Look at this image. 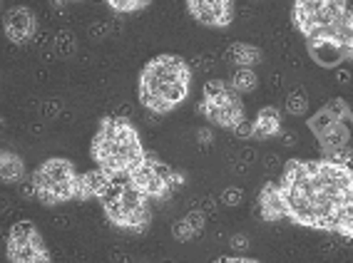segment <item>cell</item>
<instances>
[{"label": "cell", "mask_w": 353, "mask_h": 263, "mask_svg": "<svg viewBox=\"0 0 353 263\" xmlns=\"http://www.w3.org/2000/svg\"><path fill=\"white\" fill-rule=\"evenodd\" d=\"M134 187L147 196V199H167V196L184 184L182 171H174L164 162H159L157 154L147 151L145 162L130 171Z\"/></svg>", "instance_id": "obj_8"}, {"label": "cell", "mask_w": 353, "mask_h": 263, "mask_svg": "<svg viewBox=\"0 0 353 263\" xmlns=\"http://www.w3.org/2000/svg\"><path fill=\"white\" fill-rule=\"evenodd\" d=\"M227 60L234 67H256L264 60V52L252 43H232L227 48Z\"/></svg>", "instance_id": "obj_17"}, {"label": "cell", "mask_w": 353, "mask_h": 263, "mask_svg": "<svg viewBox=\"0 0 353 263\" xmlns=\"http://www.w3.org/2000/svg\"><path fill=\"white\" fill-rule=\"evenodd\" d=\"M219 261H227V263H252V261H256V258H246V256H224V258H219Z\"/></svg>", "instance_id": "obj_27"}, {"label": "cell", "mask_w": 353, "mask_h": 263, "mask_svg": "<svg viewBox=\"0 0 353 263\" xmlns=\"http://www.w3.org/2000/svg\"><path fill=\"white\" fill-rule=\"evenodd\" d=\"M351 187H353V174H351Z\"/></svg>", "instance_id": "obj_30"}, {"label": "cell", "mask_w": 353, "mask_h": 263, "mask_svg": "<svg viewBox=\"0 0 353 263\" xmlns=\"http://www.w3.org/2000/svg\"><path fill=\"white\" fill-rule=\"evenodd\" d=\"M348 139H351V129L346 122H336L328 129H323L319 134V145H321L323 157H334L339 151L348 149Z\"/></svg>", "instance_id": "obj_16"}, {"label": "cell", "mask_w": 353, "mask_h": 263, "mask_svg": "<svg viewBox=\"0 0 353 263\" xmlns=\"http://www.w3.org/2000/svg\"><path fill=\"white\" fill-rule=\"evenodd\" d=\"M199 114L219 129H236L241 122H246V107L241 94L224 80H209L204 85Z\"/></svg>", "instance_id": "obj_7"}, {"label": "cell", "mask_w": 353, "mask_h": 263, "mask_svg": "<svg viewBox=\"0 0 353 263\" xmlns=\"http://www.w3.org/2000/svg\"><path fill=\"white\" fill-rule=\"evenodd\" d=\"M291 20L306 43L328 40L348 60L353 50V0H294Z\"/></svg>", "instance_id": "obj_3"}, {"label": "cell", "mask_w": 353, "mask_h": 263, "mask_svg": "<svg viewBox=\"0 0 353 263\" xmlns=\"http://www.w3.org/2000/svg\"><path fill=\"white\" fill-rule=\"evenodd\" d=\"M152 6V0H108V8L114 10L117 15H130V13H139L145 8Z\"/></svg>", "instance_id": "obj_22"}, {"label": "cell", "mask_w": 353, "mask_h": 263, "mask_svg": "<svg viewBox=\"0 0 353 263\" xmlns=\"http://www.w3.org/2000/svg\"><path fill=\"white\" fill-rule=\"evenodd\" d=\"M192 65L179 55L152 57L142 67L137 82V97L142 107L154 114H170L190 97Z\"/></svg>", "instance_id": "obj_2"}, {"label": "cell", "mask_w": 353, "mask_h": 263, "mask_svg": "<svg viewBox=\"0 0 353 263\" xmlns=\"http://www.w3.org/2000/svg\"><path fill=\"white\" fill-rule=\"evenodd\" d=\"M97 201L102 204V211H105V216H108V221L114 229L132 233L147 231V226L152 221V199H147L134 187L130 174H114L112 182L108 184V189L102 191V196Z\"/></svg>", "instance_id": "obj_5"}, {"label": "cell", "mask_w": 353, "mask_h": 263, "mask_svg": "<svg viewBox=\"0 0 353 263\" xmlns=\"http://www.w3.org/2000/svg\"><path fill=\"white\" fill-rule=\"evenodd\" d=\"M232 249L246 251V249H249V238H246L244 233H236V236H232Z\"/></svg>", "instance_id": "obj_25"}, {"label": "cell", "mask_w": 353, "mask_h": 263, "mask_svg": "<svg viewBox=\"0 0 353 263\" xmlns=\"http://www.w3.org/2000/svg\"><path fill=\"white\" fill-rule=\"evenodd\" d=\"M196 137H199V145H212V142H214V134H212V129H207V127H204V129H199L196 132Z\"/></svg>", "instance_id": "obj_26"}, {"label": "cell", "mask_w": 353, "mask_h": 263, "mask_svg": "<svg viewBox=\"0 0 353 263\" xmlns=\"http://www.w3.org/2000/svg\"><path fill=\"white\" fill-rule=\"evenodd\" d=\"M286 219L316 231L353 238L351 171L336 159H289L279 179Z\"/></svg>", "instance_id": "obj_1"}, {"label": "cell", "mask_w": 353, "mask_h": 263, "mask_svg": "<svg viewBox=\"0 0 353 263\" xmlns=\"http://www.w3.org/2000/svg\"><path fill=\"white\" fill-rule=\"evenodd\" d=\"M284 107L291 117H303V114L309 112V94L303 92V90H294V92H289V97H286Z\"/></svg>", "instance_id": "obj_21"}, {"label": "cell", "mask_w": 353, "mask_h": 263, "mask_svg": "<svg viewBox=\"0 0 353 263\" xmlns=\"http://www.w3.org/2000/svg\"><path fill=\"white\" fill-rule=\"evenodd\" d=\"M77 182H80V174L75 164L65 157L45 159L30 176L35 199L43 207H57V204L77 199Z\"/></svg>", "instance_id": "obj_6"}, {"label": "cell", "mask_w": 353, "mask_h": 263, "mask_svg": "<svg viewBox=\"0 0 353 263\" xmlns=\"http://www.w3.org/2000/svg\"><path fill=\"white\" fill-rule=\"evenodd\" d=\"M70 3H82V0H50L52 8H65V6H70Z\"/></svg>", "instance_id": "obj_28"}, {"label": "cell", "mask_w": 353, "mask_h": 263, "mask_svg": "<svg viewBox=\"0 0 353 263\" xmlns=\"http://www.w3.org/2000/svg\"><path fill=\"white\" fill-rule=\"evenodd\" d=\"M187 13L204 28H229L234 20V0H184Z\"/></svg>", "instance_id": "obj_10"}, {"label": "cell", "mask_w": 353, "mask_h": 263, "mask_svg": "<svg viewBox=\"0 0 353 263\" xmlns=\"http://www.w3.org/2000/svg\"><path fill=\"white\" fill-rule=\"evenodd\" d=\"M28 169H26V162L10 149H3L0 151V179L3 184H20L26 179Z\"/></svg>", "instance_id": "obj_19"}, {"label": "cell", "mask_w": 353, "mask_h": 263, "mask_svg": "<svg viewBox=\"0 0 353 263\" xmlns=\"http://www.w3.org/2000/svg\"><path fill=\"white\" fill-rule=\"evenodd\" d=\"M229 85L239 94H249L259 87V77L254 72V67H234L232 77H229Z\"/></svg>", "instance_id": "obj_20"}, {"label": "cell", "mask_w": 353, "mask_h": 263, "mask_svg": "<svg viewBox=\"0 0 353 263\" xmlns=\"http://www.w3.org/2000/svg\"><path fill=\"white\" fill-rule=\"evenodd\" d=\"M336 122H353V112L351 107L346 105V100H331L328 105H323L314 117L306 119V127L319 137L323 129H328Z\"/></svg>", "instance_id": "obj_12"}, {"label": "cell", "mask_w": 353, "mask_h": 263, "mask_svg": "<svg viewBox=\"0 0 353 263\" xmlns=\"http://www.w3.org/2000/svg\"><path fill=\"white\" fill-rule=\"evenodd\" d=\"M328 159H336V162H341L353 174V149H343V151H339V154H334V157H328Z\"/></svg>", "instance_id": "obj_24"}, {"label": "cell", "mask_w": 353, "mask_h": 263, "mask_svg": "<svg viewBox=\"0 0 353 263\" xmlns=\"http://www.w3.org/2000/svg\"><path fill=\"white\" fill-rule=\"evenodd\" d=\"M204 224H207L204 213L199 211V209H194V211H190L184 219H179L174 226H172V236H174L176 241L187 244V241H192V238H196L204 231Z\"/></svg>", "instance_id": "obj_18"}, {"label": "cell", "mask_w": 353, "mask_h": 263, "mask_svg": "<svg viewBox=\"0 0 353 263\" xmlns=\"http://www.w3.org/2000/svg\"><path fill=\"white\" fill-rule=\"evenodd\" d=\"M112 176L110 171H105L102 167H95V169L85 171L80 174V182H77V199L80 201H88V199H100L102 191L108 189V184L112 182Z\"/></svg>", "instance_id": "obj_14"}, {"label": "cell", "mask_w": 353, "mask_h": 263, "mask_svg": "<svg viewBox=\"0 0 353 263\" xmlns=\"http://www.w3.org/2000/svg\"><path fill=\"white\" fill-rule=\"evenodd\" d=\"M3 30L13 45H28L38 32V15L28 6H15L3 15Z\"/></svg>", "instance_id": "obj_11"}, {"label": "cell", "mask_w": 353, "mask_h": 263, "mask_svg": "<svg viewBox=\"0 0 353 263\" xmlns=\"http://www.w3.org/2000/svg\"><path fill=\"white\" fill-rule=\"evenodd\" d=\"M256 211L264 221H281L286 219V207H284V196H281V189L279 184L266 182L259 191L256 199Z\"/></svg>", "instance_id": "obj_13"}, {"label": "cell", "mask_w": 353, "mask_h": 263, "mask_svg": "<svg viewBox=\"0 0 353 263\" xmlns=\"http://www.w3.org/2000/svg\"><path fill=\"white\" fill-rule=\"evenodd\" d=\"M241 196H244L241 189H227V191L221 194V204H224V207H239Z\"/></svg>", "instance_id": "obj_23"}, {"label": "cell", "mask_w": 353, "mask_h": 263, "mask_svg": "<svg viewBox=\"0 0 353 263\" xmlns=\"http://www.w3.org/2000/svg\"><path fill=\"white\" fill-rule=\"evenodd\" d=\"M348 60H351V63H353V50H351V55H348Z\"/></svg>", "instance_id": "obj_29"}, {"label": "cell", "mask_w": 353, "mask_h": 263, "mask_svg": "<svg viewBox=\"0 0 353 263\" xmlns=\"http://www.w3.org/2000/svg\"><path fill=\"white\" fill-rule=\"evenodd\" d=\"M281 132V109L279 107H261L256 112V119L252 122L254 139H272Z\"/></svg>", "instance_id": "obj_15"}, {"label": "cell", "mask_w": 353, "mask_h": 263, "mask_svg": "<svg viewBox=\"0 0 353 263\" xmlns=\"http://www.w3.org/2000/svg\"><path fill=\"white\" fill-rule=\"evenodd\" d=\"M90 157L110 174H130L145 162L147 149L132 119L102 117L90 145Z\"/></svg>", "instance_id": "obj_4"}, {"label": "cell", "mask_w": 353, "mask_h": 263, "mask_svg": "<svg viewBox=\"0 0 353 263\" xmlns=\"http://www.w3.org/2000/svg\"><path fill=\"white\" fill-rule=\"evenodd\" d=\"M6 258L10 263H50V249L32 221H15L6 238Z\"/></svg>", "instance_id": "obj_9"}]
</instances>
